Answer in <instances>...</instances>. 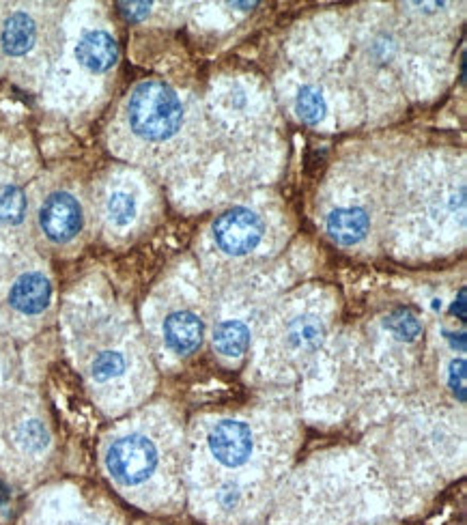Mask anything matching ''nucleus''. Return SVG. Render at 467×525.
I'll use <instances>...</instances> for the list:
<instances>
[{"mask_svg":"<svg viewBox=\"0 0 467 525\" xmlns=\"http://www.w3.org/2000/svg\"><path fill=\"white\" fill-rule=\"evenodd\" d=\"M52 300L50 280L39 272L22 274L9 291V304L22 315H41Z\"/></svg>","mask_w":467,"mask_h":525,"instance_id":"8","label":"nucleus"},{"mask_svg":"<svg viewBox=\"0 0 467 525\" xmlns=\"http://www.w3.org/2000/svg\"><path fill=\"white\" fill-rule=\"evenodd\" d=\"M108 216L117 226L130 224L136 218V198L127 192H115L108 198Z\"/></svg>","mask_w":467,"mask_h":525,"instance_id":"17","label":"nucleus"},{"mask_svg":"<svg viewBox=\"0 0 467 525\" xmlns=\"http://www.w3.org/2000/svg\"><path fill=\"white\" fill-rule=\"evenodd\" d=\"M18 442L26 452H39L48 446V433L44 424L37 420H26L18 431Z\"/></svg>","mask_w":467,"mask_h":525,"instance_id":"18","label":"nucleus"},{"mask_svg":"<svg viewBox=\"0 0 467 525\" xmlns=\"http://www.w3.org/2000/svg\"><path fill=\"white\" fill-rule=\"evenodd\" d=\"M158 448L145 435H125L106 450V470L123 487L143 485L158 467Z\"/></svg>","mask_w":467,"mask_h":525,"instance_id":"2","label":"nucleus"},{"mask_svg":"<svg viewBox=\"0 0 467 525\" xmlns=\"http://www.w3.org/2000/svg\"><path fill=\"white\" fill-rule=\"evenodd\" d=\"M78 63L93 74H104L115 67L119 59V46L115 37L106 31L84 33L76 46Z\"/></svg>","mask_w":467,"mask_h":525,"instance_id":"9","label":"nucleus"},{"mask_svg":"<svg viewBox=\"0 0 467 525\" xmlns=\"http://www.w3.org/2000/svg\"><path fill=\"white\" fill-rule=\"evenodd\" d=\"M39 224L50 241L65 244V241L74 239L82 229V207L72 194L54 192L41 205Z\"/></svg>","mask_w":467,"mask_h":525,"instance_id":"6","label":"nucleus"},{"mask_svg":"<svg viewBox=\"0 0 467 525\" xmlns=\"http://www.w3.org/2000/svg\"><path fill=\"white\" fill-rule=\"evenodd\" d=\"M265 235L261 216L246 207H233L214 222V239L222 252L244 257L257 248Z\"/></svg>","mask_w":467,"mask_h":525,"instance_id":"3","label":"nucleus"},{"mask_svg":"<svg viewBox=\"0 0 467 525\" xmlns=\"http://www.w3.org/2000/svg\"><path fill=\"white\" fill-rule=\"evenodd\" d=\"M448 388L457 396L459 403H465V360H455L450 364Z\"/></svg>","mask_w":467,"mask_h":525,"instance_id":"19","label":"nucleus"},{"mask_svg":"<svg viewBox=\"0 0 467 525\" xmlns=\"http://www.w3.org/2000/svg\"><path fill=\"white\" fill-rule=\"evenodd\" d=\"M218 502L226 510L237 508L239 502H242V489H239L235 482H226V485L218 493Z\"/></svg>","mask_w":467,"mask_h":525,"instance_id":"21","label":"nucleus"},{"mask_svg":"<svg viewBox=\"0 0 467 525\" xmlns=\"http://www.w3.org/2000/svg\"><path fill=\"white\" fill-rule=\"evenodd\" d=\"M457 336H459V349L465 351V334H457ZM448 338H450L452 347H457V338H455V334H448Z\"/></svg>","mask_w":467,"mask_h":525,"instance_id":"23","label":"nucleus"},{"mask_svg":"<svg viewBox=\"0 0 467 525\" xmlns=\"http://www.w3.org/2000/svg\"><path fill=\"white\" fill-rule=\"evenodd\" d=\"M328 233L341 246H353L366 237L371 229V218L360 207H341L328 216Z\"/></svg>","mask_w":467,"mask_h":525,"instance_id":"10","label":"nucleus"},{"mask_svg":"<svg viewBox=\"0 0 467 525\" xmlns=\"http://www.w3.org/2000/svg\"><path fill=\"white\" fill-rule=\"evenodd\" d=\"M44 39V28L31 11H9L0 20V56L7 61H24Z\"/></svg>","mask_w":467,"mask_h":525,"instance_id":"4","label":"nucleus"},{"mask_svg":"<svg viewBox=\"0 0 467 525\" xmlns=\"http://www.w3.org/2000/svg\"><path fill=\"white\" fill-rule=\"evenodd\" d=\"M26 216V196L16 186L0 188V222L20 224Z\"/></svg>","mask_w":467,"mask_h":525,"instance_id":"16","label":"nucleus"},{"mask_svg":"<svg viewBox=\"0 0 467 525\" xmlns=\"http://www.w3.org/2000/svg\"><path fill=\"white\" fill-rule=\"evenodd\" d=\"M209 452L224 467H242L250 461L254 450V439L248 424L239 420H222L207 437Z\"/></svg>","mask_w":467,"mask_h":525,"instance_id":"5","label":"nucleus"},{"mask_svg":"<svg viewBox=\"0 0 467 525\" xmlns=\"http://www.w3.org/2000/svg\"><path fill=\"white\" fill-rule=\"evenodd\" d=\"M384 325L394 338L403 340V343H414V340L422 334V323L409 308H399L390 312Z\"/></svg>","mask_w":467,"mask_h":525,"instance_id":"14","label":"nucleus"},{"mask_svg":"<svg viewBox=\"0 0 467 525\" xmlns=\"http://www.w3.org/2000/svg\"><path fill=\"white\" fill-rule=\"evenodd\" d=\"M205 325L201 317L190 310H177L164 321V340L179 356H190L203 343Z\"/></svg>","mask_w":467,"mask_h":525,"instance_id":"7","label":"nucleus"},{"mask_svg":"<svg viewBox=\"0 0 467 525\" xmlns=\"http://www.w3.org/2000/svg\"><path fill=\"white\" fill-rule=\"evenodd\" d=\"M295 112L304 123L317 125L328 112V104H325V97L317 87H302L295 99Z\"/></svg>","mask_w":467,"mask_h":525,"instance_id":"13","label":"nucleus"},{"mask_svg":"<svg viewBox=\"0 0 467 525\" xmlns=\"http://www.w3.org/2000/svg\"><path fill=\"white\" fill-rule=\"evenodd\" d=\"M450 312H452V315H459V319L465 321V317H467V315H465V291L459 293V300H457L455 304H452Z\"/></svg>","mask_w":467,"mask_h":525,"instance_id":"22","label":"nucleus"},{"mask_svg":"<svg viewBox=\"0 0 467 525\" xmlns=\"http://www.w3.org/2000/svg\"><path fill=\"white\" fill-rule=\"evenodd\" d=\"M325 328L317 317H297L287 330V343L297 353H310L323 343Z\"/></svg>","mask_w":467,"mask_h":525,"instance_id":"12","label":"nucleus"},{"mask_svg":"<svg viewBox=\"0 0 467 525\" xmlns=\"http://www.w3.org/2000/svg\"><path fill=\"white\" fill-rule=\"evenodd\" d=\"M250 345V330L242 321H222L214 330V347L226 358H239Z\"/></svg>","mask_w":467,"mask_h":525,"instance_id":"11","label":"nucleus"},{"mask_svg":"<svg viewBox=\"0 0 467 525\" xmlns=\"http://www.w3.org/2000/svg\"><path fill=\"white\" fill-rule=\"evenodd\" d=\"M231 7H239V9H252V7H257V3H231Z\"/></svg>","mask_w":467,"mask_h":525,"instance_id":"24","label":"nucleus"},{"mask_svg":"<svg viewBox=\"0 0 467 525\" xmlns=\"http://www.w3.org/2000/svg\"><path fill=\"white\" fill-rule=\"evenodd\" d=\"M151 3H119V11H121V16L125 20H130V22H140V20H145L149 16V11H151Z\"/></svg>","mask_w":467,"mask_h":525,"instance_id":"20","label":"nucleus"},{"mask_svg":"<svg viewBox=\"0 0 467 525\" xmlns=\"http://www.w3.org/2000/svg\"><path fill=\"white\" fill-rule=\"evenodd\" d=\"M127 362L121 351H102L97 353L95 360L91 362V377L99 383H106L117 379L125 373Z\"/></svg>","mask_w":467,"mask_h":525,"instance_id":"15","label":"nucleus"},{"mask_svg":"<svg viewBox=\"0 0 467 525\" xmlns=\"http://www.w3.org/2000/svg\"><path fill=\"white\" fill-rule=\"evenodd\" d=\"M130 130L149 143L173 138L183 123V106L179 95L162 80H145L132 91L127 104Z\"/></svg>","mask_w":467,"mask_h":525,"instance_id":"1","label":"nucleus"}]
</instances>
